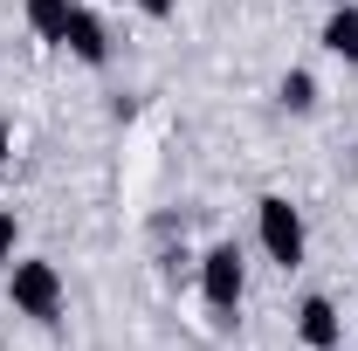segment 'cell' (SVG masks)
Wrapping results in <instances>:
<instances>
[{
    "instance_id": "1",
    "label": "cell",
    "mask_w": 358,
    "mask_h": 351,
    "mask_svg": "<svg viewBox=\"0 0 358 351\" xmlns=\"http://www.w3.org/2000/svg\"><path fill=\"white\" fill-rule=\"evenodd\" d=\"M7 303H14V317H28V324H62L69 282H62V268L42 262V255H14V262H7Z\"/></svg>"
},
{
    "instance_id": "2",
    "label": "cell",
    "mask_w": 358,
    "mask_h": 351,
    "mask_svg": "<svg viewBox=\"0 0 358 351\" xmlns=\"http://www.w3.org/2000/svg\"><path fill=\"white\" fill-rule=\"evenodd\" d=\"M255 241L275 268H303L310 255V227H303V207H289L282 193H262L255 200Z\"/></svg>"
},
{
    "instance_id": "3",
    "label": "cell",
    "mask_w": 358,
    "mask_h": 351,
    "mask_svg": "<svg viewBox=\"0 0 358 351\" xmlns=\"http://www.w3.org/2000/svg\"><path fill=\"white\" fill-rule=\"evenodd\" d=\"M193 268H200V296H207L214 317H227V310L241 303V289H248V262H241V248H234V241H214Z\"/></svg>"
},
{
    "instance_id": "4",
    "label": "cell",
    "mask_w": 358,
    "mask_h": 351,
    "mask_svg": "<svg viewBox=\"0 0 358 351\" xmlns=\"http://www.w3.org/2000/svg\"><path fill=\"white\" fill-rule=\"evenodd\" d=\"M296 338L310 351H338L345 345V317H338V303L331 296H303L296 303Z\"/></svg>"
},
{
    "instance_id": "5",
    "label": "cell",
    "mask_w": 358,
    "mask_h": 351,
    "mask_svg": "<svg viewBox=\"0 0 358 351\" xmlns=\"http://www.w3.org/2000/svg\"><path fill=\"white\" fill-rule=\"evenodd\" d=\"M62 48H69L76 62H90V69H103V62H110V28H103V14H90V7H76V21H69V35H62Z\"/></svg>"
},
{
    "instance_id": "6",
    "label": "cell",
    "mask_w": 358,
    "mask_h": 351,
    "mask_svg": "<svg viewBox=\"0 0 358 351\" xmlns=\"http://www.w3.org/2000/svg\"><path fill=\"white\" fill-rule=\"evenodd\" d=\"M317 42L331 48L338 62H352V69H358V7H352V0H338V7L324 14V35H317Z\"/></svg>"
},
{
    "instance_id": "7",
    "label": "cell",
    "mask_w": 358,
    "mask_h": 351,
    "mask_svg": "<svg viewBox=\"0 0 358 351\" xmlns=\"http://www.w3.org/2000/svg\"><path fill=\"white\" fill-rule=\"evenodd\" d=\"M76 7H83V0H28V28H35V42L62 48L69 21H76Z\"/></svg>"
},
{
    "instance_id": "8",
    "label": "cell",
    "mask_w": 358,
    "mask_h": 351,
    "mask_svg": "<svg viewBox=\"0 0 358 351\" xmlns=\"http://www.w3.org/2000/svg\"><path fill=\"white\" fill-rule=\"evenodd\" d=\"M275 103H282L289 117L317 110V76H310V69H282V83H275Z\"/></svg>"
},
{
    "instance_id": "9",
    "label": "cell",
    "mask_w": 358,
    "mask_h": 351,
    "mask_svg": "<svg viewBox=\"0 0 358 351\" xmlns=\"http://www.w3.org/2000/svg\"><path fill=\"white\" fill-rule=\"evenodd\" d=\"M21 255V220H14V207H0V268Z\"/></svg>"
},
{
    "instance_id": "10",
    "label": "cell",
    "mask_w": 358,
    "mask_h": 351,
    "mask_svg": "<svg viewBox=\"0 0 358 351\" xmlns=\"http://www.w3.org/2000/svg\"><path fill=\"white\" fill-rule=\"evenodd\" d=\"M131 7H138V14H152V21H173V14H179V0H131Z\"/></svg>"
},
{
    "instance_id": "11",
    "label": "cell",
    "mask_w": 358,
    "mask_h": 351,
    "mask_svg": "<svg viewBox=\"0 0 358 351\" xmlns=\"http://www.w3.org/2000/svg\"><path fill=\"white\" fill-rule=\"evenodd\" d=\"M14 159V138H7V117H0V166Z\"/></svg>"
},
{
    "instance_id": "12",
    "label": "cell",
    "mask_w": 358,
    "mask_h": 351,
    "mask_svg": "<svg viewBox=\"0 0 358 351\" xmlns=\"http://www.w3.org/2000/svg\"><path fill=\"white\" fill-rule=\"evenodd\" d=\"M331 7H338V0H331Z\"/></svg>"
},
{
    "instance_id": "13",
    "label": "cell",
    "mask_w": 358,
    "mask_h": 351,
    "mask_svg": "<svg viewBox=\"0 0 358 351\" xmlns=\"http://www.w3.org/2000/svg\"><path fill=\"white\" fill-rule=\"evenodd\" d=\"M352 7H358V0H352Z\"/></svg>"
}]
</instances>
